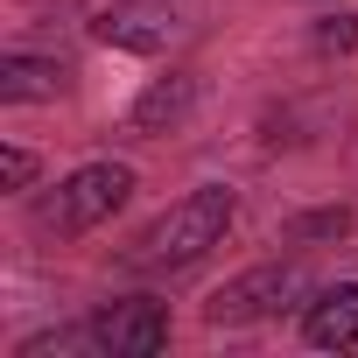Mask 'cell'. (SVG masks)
<instances>
[{
  "mask_svg": "<svg viewBox=\"0 0 358 358\" xmlns=\"http://www.w3.org/2000/svg\"><path fill=\"white\" fill-rule=\"evenodd\" d=\"M134 190H141L134 162H78L71 176H57V183L36 197L29 218H36L43 239H85V232H99Z\"/></svg>",
  "mask_w": 358,
  "mask_h": 358,
  "instance_id": "obj_2",
  "label": "cell"
},
{
  "mask_svg": "<svg viewBox=\"0 0 358 358\" xmlns=\"http://www.w3.org/2000/svg\"><path fill=\"white\" fill-rule=\"evenodd\" d=\"M309 295H316V281L302 260H260V267H246L204 295V323L211 330H253V323H274L281 309H302Z\"/></svg>",
  "mask_w": 358,
  "mask_h": 358,
  "instance_id": "obj_3",
  "label": "cell"
},
{
  "mask_svg": "<svg viewBox=\"0 0 358 358\" xmlns=\"http://www.w3.org/2000/svg\"><path fill=\"white\" fill-rule=\"evenodd\" d=\"M92 43L99 50H120V57H162L183 43V8L176 0H106L92 8Z\"/></svg>",
  "mask_w": 358,
  "mask_h": 358,
  "instance_id": "obj_5",
  "label": "cell"
},
{
  "mask_svg": "<svg viewBox=\"0 0 358 358\" xmlns=\"http://www.w3.org/2000/svg\"><path fill=\"white\" fill-rule=\"evenodd\" d=\"M169 302L162 295H120V302H99L85 316V344L92 358H155L169 351Z\"/></svg>",
  "mask_w": 358,
  "mask_h": 358,
  "instance_id": "obj_4",
  "label": "cell"
},
{
  "mask_svg": "<svg viewBox=\"0 0 358 358\" xmlns=\"http://www.w3.org/2000/svg\"><path fill=\"white\" fill-rule=\"evenodd\" d=\"M71 64L64 57H36V50H8L0 57V106H57L71 99Z\"/></svg>",
  "mask_w": 358,
  "mask_h": 358,
  "instance_id": "obj_6",
  "label": "cell"
},
{
  "mask_svg": "<svg viewBox=\"0 0 358 358\" xmlns=\"http://www.w3.org/2000/svg\"><path fill=\"white\" fill-rule=\"evenodd\" d=\"M36 183H43V162H36L29 148L8 141V148H0V190H8V197H29Z\"/></svg>",
  "mask_w": 358,
  "mask_h": 358,
  "instance_id": "obj_10",
  "label": "cell"
},
{
  "mask_svg": "<svg viewBox=\"0 0 358 358\" xmlns=\"http://www.w3.org/2000/svg\"><path fill=\"white\" fill-rule=\"evenodd\" d=\"M232 225H239V190H232V183H197V190L176 197L169 211H155L120 260H127L134 274H183V267H197L204 253H218Z\"/></svg>",
  "mask_w": 358,
  "mask_h": 358,
  "instance_id": "obj_1",
  "label": "cell"
},
{
  "mask_svg": "<svg viewBox=\"0 0 358 358\" xmlns=\"http://www.w3.org/2000/svg\"><path fill=\"white\" fill-rule=\"evenodd\" d=\"M197 99H204V78H197V71H169V78H155V85L127 106V127H134V134H176V127L197 113Z\"/></svg>",
  "mask_w": 358,
  "mask_h": 358,
  "instance_id": "obj_8",
  "label": "cell"
},
{
  "mask_svg": "<svg viewBox=\"0 0 358 358\" xmlns=\"http://www.w3.org/2000/svg\"><path fill=\"white\" fill-rule=\"evenodd\" d=\"M351 204H323V211H302V218H288L281 225V239L288 246H330V239H351Z\"/></svg>",
  "mask_w": 358,
  "mask_h": 358,
  "instance_id": "obj_9",
  "label": "cell"
},
{
  "mask_svg": "<svg viewBox=\"0 0 358 358\" xmlns=\"http://www.w3.org/2000/svg\"><path fill=\"white\" fill-rule=\"evenodd\" d=\"M316 50L323 57H351L358 50V15H323L316 22Z\"/></svg>",
  "mask_w": 358,
  "mask_h": 358,
  "instance_id": "obj_11",
  "label": "cell"
},
{
  "mask_svg": "<svg viewBox=\"0 0 358 358\" xmlns=\"http://www.w3.org/2000/svg\"><path fill=\"white\" fill-rule=\"evenodd\" d=\"M302 344L309 351H358V281H330L302 302Z\"/></svg>",
  "mask_w": 358,
  "mask_h": 358,
  "instance_id": "obj_7",
  "label": "cell"
}]
</instances>
